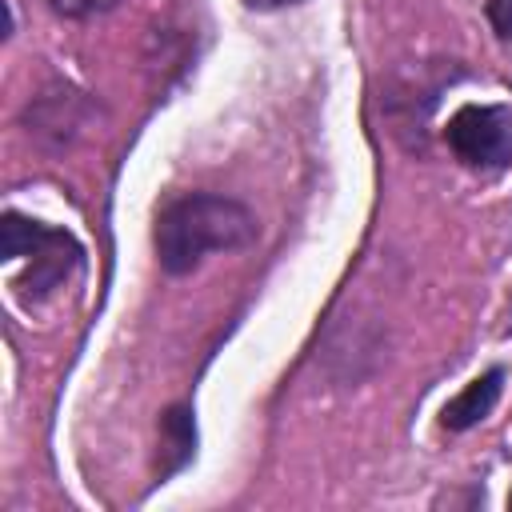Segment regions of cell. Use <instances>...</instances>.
<instances>
[{
	"mask_svg": "<svg viewBox=\"0 0 512 512\" xmlns=\"http://www.w3.org/2000/svg\"><path fill=\"white\" fill-rule=\"evenodd\" d=\"M500 388H504V372L500 368H488L484 376H476L460 396H452L448 404H444V412H440V420H444V428H452V432H464V428H472V424H480L492 408H496V400H500Z\"/></svg>",
	"mask_w": 512,
	"mask_h": 512,
	"instance_id": "277c9868",
	"label": "cell"
},
{
	"mask_svg": "<svg viewBox=\"0 0 512 512\" xmlns=\"http://www.w3.org/2000/svg\"><path fill=\"white\" fill-rule=\"evenodd\" d=\"M488 16L500 28V36H512V0H488Z\"/></svg>",
	"mask_w": 512,
	"mask_h": 512,
	"instance_id": "52a82bcc",
	"label": "cell"
},
{
	"mask_svg": "<svg viewBox=\"0 0 512 512\" xmlns=\"http://www.w3.org/2000/svg\"><path fill=\"white\" fill-rule=\"evenodd\" d=\"M0 252L8 260L16 256H32V272L24 280H16L20 292L32 288V296H44L52 292L76 264H80V244L60 232V228H44L36 220H24L16 212H4V224H0Z\"/></svg>",
	"mask_w": 512,
	"mask_h": 512,
	"instance_id": "7a4b0ae2",
	"label": "cell"
},
{
	"mask_svg": "<svg viewBox=\"0 0 512 512\" xmlns=\"http://www.w3.org/2000/svg\"><path fill=\"white\" fill-rule=\"evenodd\" d=\"M448 148L472 168H504V164H512V108L464 104L448 120Z\"/></svg>",
	"mask_w": 512,
	"mask_h": 512,
	"instance_id": "3957f363",
	"label": "cell"
},
{
	"mask_svg": "<svg viewBox=\"0 0 512 512\" xmlns=\"http://www.w3.org/2000/svg\"><path fill=\"white\" fill-rule=\"evenodd\" d=\"M508 504H512V496H508Z\"/></svg>",
	"mask_w": 512,
	"mask_h": 512,
	"instance_id": "9c48e42d",
	"label": "cell"
},
{
	"mask_svg": "<svg viewBox=\"0 0 512 512\" xmlns=\"http://www.w3.org/2000/svg\"><path fill=\"white\" fill-rule=\"evenodd\" d=\"M52 12H60V16H96V12H108L116 0H44Z\"/></svg>",
	"mask_w": 512,
	"mask_h": 512,
	"instance_id": "8992f818",
	"label": "cell"
},
{
	"mask_svg": "<svg viewBox=\"0 0 512 512\" xmlns=\"http://www.w3.org/2000/svg\"><path fill=\"white\" fill-rule=\"evenodd\" d=\"M256 216L228 196L192 192L172 200L156 220V256L172 276L192 272L208 252H232L252 244Z\"/></svg>",
	"mask_w": 512,
	"mask_h": 512,
	"instance_id": "6da1fadb",
	"label": "cell"
},
{
	"mask_svg": "<svg viewBox=\"0 0 512 512\" xmlns=\"http://www.w3.org/2000/svg\"><path fill=\"white\" fill-rule=\"evenodd\" d=\"M248 8H256V12H272V8H288V4H300V0H244Z\"/></svg>",
	"mask_w": 512,
	"mask_h": 512,
	"instance_id": "ba28073f",
	"label": "cell"
},
{
	"mask_svg": "<svg viewBox=\"0 0 512 512\" xmlns=\"http://www.w3.org/2000/svg\"><path fill=\"white\" fill-rule=\"evenodd\" d=\"M164 436H168V448L176 452V468H180L192 456V448H196V428H192L188 408H172L164 416Z\"/></svg>",
	"mask_w": 512,
	"mask_h": 512,
	"instance_id": "5b68a950",
	"label": "cell"
}]
</instances>
